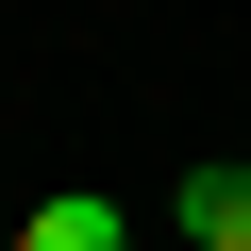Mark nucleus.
Here are the masks:
<instances>
[{"mask_svg": "<svg viewBox=\"0 0 251 251\" xmlns=\"http://www.w3.org/2000/svg\"><path fill=\"white\" fill-rule=\"evenodd\" d=\"M168 234L184 251H251V168H184L168 184Z\"/></svg>", "mask_w": 251, "mask_h": 251, "instance_id": "f257e3e1", "label": "nucleus"}, {"mask_svg": "<svg viewBox=\"0 0 251 251\" xmlns=\"http://www.w3.org/2000/svg\"><path fill=\"white\" fill-rule=\"evenodd\" d=\"M17 251H134V218L67 184V201H34V218H17Z\"/></svg>", "mask_w": 251, "mask_h": 251, "instance_id": "f03ea898", "label": "nucleus"}, {"mask_svg": "<svg viewBox=\"0 0 251 251\" xmlns=\"http://www.w3.org/2000/svg\"><path fill=\"white\" fill-rule=\"evenodd\" d=\"M0 251H17V234H0Z\"/></svg>", "mask_w": 251, "mask_h": 251, "instance_id": "7ed1b4c3", "label": "nucleus"}]
</instances>
